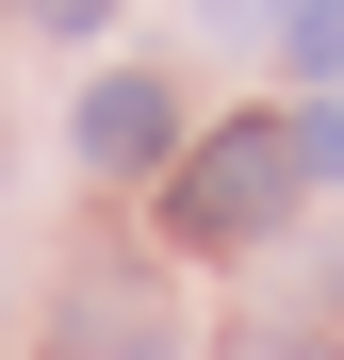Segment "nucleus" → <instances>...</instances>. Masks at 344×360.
Wrapping results in <instances>:
<instances>
[{"mask_svg":"<svg viewBox=\"0 0 344 360\" xmlns=\"http://www.w3.org/2000/svg\"><path fill=\"white\" fill-rule=\"evenodd\" d=\"M295 180H312V164H295V131H213V148H181L164 213H181V246H262Z\"/></svg>","mask_w":344,"mask_h":360,"instance_id":"nucleus-1","label":"nucleus"},{"mask_svg":"<svg viewBox=\"0 0 344 360\" xmlns=\"http://www.w3.org/2000/svg\"><path fill=\"white\" fill-rule=\"evenodd\" d=\"M164 148H181V98H164L148 66H115V82H82V164H115V180H148Z\"/></svg>","mask_w":344,"mask_h":360,"instance_id":"nucleus-2","label":"nucleus"},{"mask_svg":"<svg viewBox=\"0 0 344 360\" xmlns=\"http://www.w3.org/2000/svg\"><path fill=\"white\" fill-rule=\"evenodd\" d=\"M295 164H312V180H344V82H328V98L295 115Z\"/></svg>","mask_w":344,"mask_h":360,"instance_id":"nucleus-4","label":"nucleus"},{"mask_svg":"<svg viewBox=\"0 0 344 360\" xmlns=\"http://www.w3.org/2000/svg\"><path fill=\"white\" fill-rule=\"evenodd\" d=\"M17 17H33V33H98L115 0H17Z\"/></svg>","mask_w":344,"mask_h":360,"instance_id":"nucleus-5","label":"nucleus"},{"mask_svg":"<svg viewBox=\"0 0 344 360\" xmlns=\"http://www.w3.org/2000/svg\"><path fill=\"white\" fill-rule=\"evenodd\" d=\"M279 49H295V82H344V0H279Z\"/></svg>","mask_w":344,"mask_h":360,"instance_id":"nucleus-3","label":"nucleus"}]
</instances>
